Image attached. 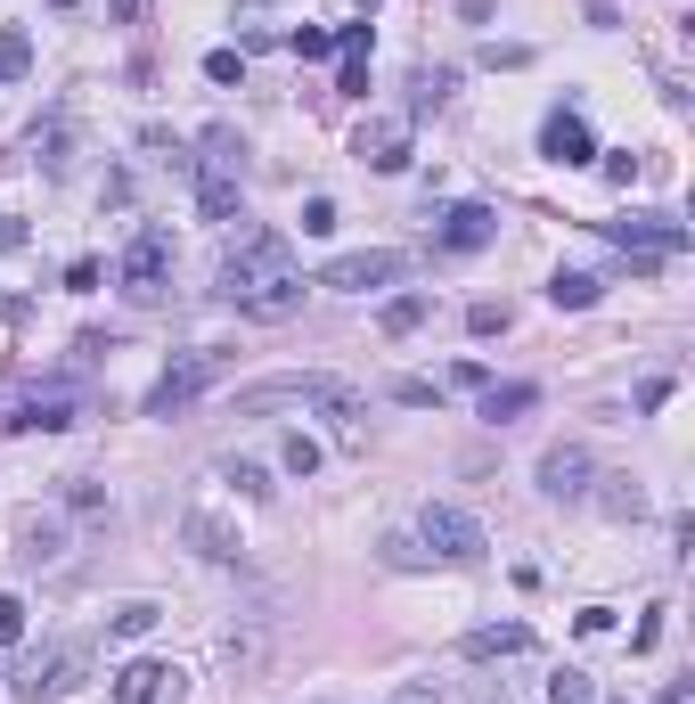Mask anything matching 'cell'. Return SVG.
I'll list each match as a JSON object with an SVG mask.
<instances>
[{
	"label": "cell",
	"mask_w": 695,
	"mask_h": 704,
	"mask_svg": "<svg viewBox=\"0 0 695 704\" xmlns=\"http://www.w3.org/2000/svg\"><path fill=\"white\" fill-rule=\"evenodd\" d=\"M549 303H557V312H589V303H598V279H589V271H557L549 279Z\"/></svg>",
	"instance_id": "cell-19"
},
{
	"label": "cell",
	"mask_w": 695,
	"mask_h": 704,
	"mask_svg": "<svg viewBox=\"0 0 695 704\" xmlns=\"http://www.w3.org/2000/svg\"><path fill=\"white\" fill-rule=\"evenodd\" d=\"M25 246V221H0V255H17Z\"/></svg>",
	"instance_id": "cell-36"
},
{
	"label": "cell",
	"mask_w": 695,
	"mask_h": 704,
	"mask_svg": "<svg viewBox=\"0 0 695 704\" xmlns=\"http://www.w3.org/2000/svg\"><path fill=\"white\" fill-rule=\"evenodd\" d=\"M450 82H458V74H442V66H434V74H417V115L442 107V99H450Z\"/></svg>",
	"instance_id": "cell-30"
},
{
	"label": "cell",
	"mask_w": 695,
	"mask_h": 704,
	"mask_svg": "<svg viewBox=\"0 0 695 704\" xmlns=\"http://www.w3.org/2000/svg\"><path fill=\"white\" fill-rule=\"evenodd\" d=\"M589 475H598V459H589L581 443H557L549 459H540V491H549V500H581Z\"/></svg>",
	"instance_id": "cell-12"
},
{
	"label": "cell",
	"mask_w": 695,
	"mask_h": 704,
	"mask_svg": "<svg viewBox=\"0 0 695 704\" xmlns=\"http://www.w3.org/2000/svg\"><path fill=\"white\" fill-rule=\"evenodd\" d=\"M123 296H132V303H164V296H173V238H164V230H139L132 246H123Z\"/></svg>",
	"instance_id": "cell-6"
},
{
	"label": "cell",
	"mask_w": 695,
	"mask_h": 704,
	"mask_svg": "<svg viewBox=\"0 0 695 704\" xmlns=\"http://www.w3.org/2000/svg\"><path fill=\"white\" fill-rule=\"evenodd\" d=\"M17 434H66L74 426V393H33V402H17Z\"/></svg>",
	"instance_id": "cell-17"
},
{
	"label": "cell",
	"mask_w": 695,
	"mask_h": 704,
	"mask_svg": "<svg viewBox=\"0 0 695 704\" xmlns=\"http://www.w3.org/2000/svg\"><path fill=\"white\" fill-rule=\"evenodd\" d=\"M540 402V385H483V418L491 426H508V418H523V410Z\"/></svg>",
	"instance_id": "cell-18"
},
{
	"label": "cell",
	"mask_w": 695,
	"mask_h": 704,
	"mask_svg": "<svg viewBox=\"0 0 695 704\" xmlns=\"http://www.w3.org/2000/svg\"><path fill=\"white\" fill-rule=\"evenodd\" d=\"M393 402H409V410H442V385H434V377H402V385H393Z\"/></svg>",
	"instance_id": "cell-27"
},
{
	"label": "cell",
	"mask_w": 695,
	"mask_h": 704,
	"mask_svg": "<svg viewBox=\"0 0 695 704\" xmlns=\"http://www.w3.org/2000/svg\"><path fill=\"white\" fill-rule=\"evenodd\" d=\"M82 664H91V655H82L74 639H50V648H33L25 664L9 672V689L25 696V704H41V696H66L74 680H82Z\"/></svg>",
	"instance_id": "cell-5"
},
{
	"label": "cell",
	"mask_w": 695,
	"mask_h": 704,
	"mask_svg": "<svg viewBox=\"0 0 695 704\" xmlns=\"http://www.w3.org/2000/svg\"><path fill=\"white\" fill-rule=\"evenodd\" d=\"M221 484H238L246 500H262V491H270V467L262 459H221Z\"/></svg>",
	"instance_id": "cell-24"
},
{
	"label": "cell",
	"mask_w": 695,
	"mask_h": 704,
	"mask_svg": "<svg viewBox=\"0 0 695 704\" xmlns=\"http://www.w3.org/2000/svg\"><path fill=\"white\" fill-rule=\"evenodd\" d=\"M328 50H335V33H320V25L294 33V58H328Z\"/></svg>",
	"instance_id": "cell-34"
},
{
	"label": "cell",
	"mask_w": 695,
	"mask_h": 704,
	"mask_svg": "<svg viewBox=\"0 0 695 704\" xmlns=\"http://www.w3.org/2000/svg\"><path fill=\"white\" fill-rule=\"evenodd\" d=\"M605 238L622 246V255H680L687 246V221H671V214H630V221H598Z\"/></svg>",
	"instance_id": "cell-9"
},
{
	"label": "cell",
	"mask_w": 695,
	"mask_h": 704,
	"mask_svg": "<svg viewBox=\"0 0 695 704\" xmlns=\"http://www.w3.org/2000/svg\"><path fill=\"white\" fill-rule=\"evenodd\" d=\"M156 614H164V607L132 598V607H115V614H107V639H147V631H156Z\"/></svg>",
	"instance_id": "cell-21"
},
{
	"label": "cell",
	"mask_w": 695,
	"mask_h": 704,
	"mask_svg": "<svg viewBox=\"0 0 695 704\" xmlns=\"http://www.w3.org/2000/svg\"><path fill=\"white\" fill-rule=\"evenodd\" d=\"M540 156H549V164H589V156H598V148H589V123L573 107H557L549 123H540Z\"/></svg>",
	"instance_id": "cell-15"
},
{
	"label": "cell",
	"mask_w": 695,
	"mask_h": 704,
	"mask_svg": "<svg viewBox=\"0 0 695 704\" xmlns=\"http://www.w3.org/2000/svg\"><path fill=\"white\" fill-rule=\"evenodd\" d=\"M352 156L376 164V173H402V164H409V123L402 115H369L361 132H352Z\"/></svg>",
	"instance_id": "cell-10"
},
{
	"label": "cell",
	"mask_w": 695,
	"mask_h": 704,
	"mask_svg": "<svg viewBox=\"0 0 695 704\" xmlns=\"http://www.w3.org/2000/svg\"><path fill=\"white\" fill-rule=\"evenodd\" d=\"M508 655H532V623H483V631H467V664H508Z\"/></svg>",
	"instance_id": "cell-16"
},
{
	"label": "cell",
	"mask_w": 695,
	"mask_h": 704,
	"mask_svg": "<svg viewBox=\"0 0 695 704\" xmlns=\"http://www.w3.org/2000/svg\"><path fill=\"white\" fill-rule=\"evenodd\" d=\"M376 328H385V337H409V328H426V296H393L385 312H376Z\"/></svg>",
	"instance_id": "cell-22"
},
{
	"label": "cell",
	"mask_w": 695,
	"mask_h": 704,
	"mask_svg": "<svg viewBox=\"0 0 695 704\" xmlns=\"http://www.w3.org/2000/svg\"><path fill=\"white\" fill-rule=\"evenodd\" d=\"M467 328H475V337H499V328H508V303H475Z\"/></svg>",
	"instance_id": "cell-32"
},
{
	"label": "cell",
	"mask_w": 695,
	"mask_h": 704,
	"mask_svg": "<svg viewBox=\"0 0 695 704\" xmlns=\"http://www.w3.org/2000/svg\"><path fill=\"white\" fill-rule=\"evenodd\" d=\"M417 541L434 557H450V566H483V557H491V532H483L467 508H426L417 516Z\"/></svg>",
	"instance_id": "cell-7"
},
{
	"label": "cell",
	"mask_w": 695,
	"mask_h": 704,
	"mask_svg": "<svg viewBox=\"0 0 695 704\" xmlns=\"http://www.w3.org/2000/svg\"><path fill=\"white\" fill-rule=\"evenodd\" d=\"M180 689V672L173 664H156V655H139V664H123L115 672V704H164Z\"/></svg>",
	"instance_id": "cell-14"
},
{
	"label": "cell",
	"mask_w": 695,
	"mask_h": 704,
	"mask_svg": "<svg viewBox=\"0 0 695 704\" xmlns=\"http://www.w3.org/2000/svg\"><path fill=\"white\" fill-rule=\"evenodd\" d=\"M197 205L205 221H238V180H246V139L229 132V123H214V132L197 139Z\"/></svg>",
	"instance_id": "cell-3"
},
{
	"label": "cell",
	"mask_w": 695,
	"mask_h": 704,
	"mask_svg": "<svg viewBox=\"0 0 695 704\" xmlns=\"http://www.w3.org/2000/svg\"><path fill=\"white\" fill-rule=\"evenodd\" d=\"M409 271V255H393V246H361V255H335L320 287H335V296H369V287H393Z\"/></svg>",
	"instance_id": "cell-8"
},
{
	"label": "cell",
	"mask_w": 695,
	"mask_h": 704,
	"mask_svg": "<svg viewBox=\"0 0 695 704\" xmlns=\"http://www.w3.org/2000/svg\"><path fill=\"white\" fill-rule=\"evenodd\" d=\"M361 9H376V0H361Z\"/></svg>",
	"instance_id": "cell-37"
},
{
	"label": "cell",
	"mask_w": 695,
	"mask_h": 704,
	"mask_svg": "<svg viewBox=\"0 0 695 704\" xmlns=\"http://www.w3.org/2000/svg\"><path fill=\"white\" fill-rule=\"evenodd\" d=\"M229 377V352H214V344H197V352H180L173 369L156 377V393H147V418H180L188 402H197L205 385H221Z\"/></svg>",
	"instance_id": "cell-4"
},
{
	"label": "cell",
	"mask_w": 695,
	"mask_h": 704,
	"mask_svg": "<svg viewBox=\"0 0 695 704\" xmlns=\"http://www.w3.org/2000/svg\"><path fill=\"white\" fill-rule=\"evenodd\" d=\"M287 402H303V410H328L344 434H361L369 418V393L352 385V377H328V369H311V377H262V385H238V418H255V410H287Z\"/></svg>",
	"instance_id": "cell-2"
},
{
	"label": "cell",
	"mask_w": 695,
	"mask_h": 704,
	"mask_svg": "<svg viewBox=\"0 0 695 704\" xmlns=\"http://www.w3.org/2000/svg\"><path fill=\"white\" fill-rule=\"evenodd\" d=\"M205 74H214V82H246V50H214V58H205Z\"/></svg>",
	"instance_id": "cell-31"
},
{
	"label": "cell",
	"mask_w": 695,
	"mask_h": 704,
	"mask_svg": "<svg viewBox=\"0 0 695 704\" xmlns=\"http://www.w3.org/2000/svg\"><path fill=\"white\" fill-rule=\"evenodd\" d=\"M549 704H598V696H589V672H573V664H564V672L549 680Z\"/></svg>",
	"instance_id": "cell-25"
},
{
	"label": "cell",
	"mask_w": 695,
	"mask_h": 704,
	"mask_svg": "<svg viewBox=\"0 0 695 704\" xmlns=\"http://www.w3.org/2000/svg\"><path fill=\"white\" fill-rule=\"evenodd\" d=\"M523 58H532L523 41H491V50H483V66H523Z\"/></svg>",
	"instance_id": "cell-35"
},
{
	"label": "cell",
	"mask_w": 695,
	"mask_h": 704,
	"mask_svg": "<svg viewBox=\"0 0 695 704\" xmlns=\"http://www.w3.org/2000/svg\"><path fill=\"white\" fill-rule=\"evenodd\" d=\"M58 549H66V532H58L50 516H33V525H25V566H50Z\"/></svg>",
	"instance_id": "cell-23"
},
{
	"label": "cell",
	"mask_w": 695,
	"mask_h": 704,
	"mask_svg": "<svg viewBox=\"0 0 695 704\" xmlns=\"http://www.w3.org/2000/svg\"><path fill=\"white\" fill-rule=\"evenodd\" d=\"M221 303H238L246 320H270V328L303 312V271H294V255H287L279 230H246L238 246H229V262H221Z\"/></svg>",
	"instance_id": "cell-1"
},
{
	"label": "cell",
	"mask_w": 695,
	"mask_h": 704,
	"mask_svg": "<svg viewBox=\"0 0 695 704\" xmlns=\"http://www.w3.org/2000/svg\"><path fill=\"white\" fill-rule=\"evenodd\" d=\"M303 230H311V238L335 230V197H311V205H303Z\"/></svg>",
	"instance_id": "cell-33"
},
{
	"label": "cell",
	"mask_w": 695,
	"mask_h": 704,
	"mask_svg": "<svg viewBox=\"0 0 695 704\" xmlns=\"http://www.w3.org/2000/svg\"><path fill=\"white\" fill-rule=\"evenodd\" d=\"M491 238H499V214H491V205H450L442 230H434V246H450V255H475V246H491Z\"/></svg>",
	"instance_id": "cell-13"
},
{
	"label": "cell",
	"mask_w": 695,
	"mask_h": 704,
	"mask_svg": "<svg viewBox=\"0 0 695 704\" xmlns=\"http://www.w3.org/2000/svg\"><path fill=\"white\" fill-rule=\"evenodd\" d=\"M17 639H25V598L0 590V648H17Z\"/></svg>",
	"instance_id": "cell-26"
},
{
	"label": "cell",
	"mask_w": 695,
	"mask_h": 704,
	"mask_svg": "<svg viewBox=\"0 0 695 704\" xmlns=\"http://www.w3.org/2000/svg\"><path fill=\"white\" fill-rule=\"evenodd\" d=\"M279 459H287V475H311V467H320V443H311V434H287Z\"/></svg>",
	"instance_id": "cell-28"
},
{
	"label": "cell",
	"mask_w": 695,
	"mask_h": 704,
	"mask_svg": "<svg viewBox=\"0 0 695 704\" xmlns=\"http://www.w3.org/2000/svg\"><path fill=\"white\" fill-rule=\"evenodd\" d=\"M335 91L369 99V50H344V74H335Z\"/></svg>",
	"instance_id": "cell-29"
},
{
	"label": "cell",
	"mask_w": 695,
	"mask_h": 704,
	"mask_svg": "<svg viewBox=\"0 0 695 704\" xmlns=\"http://www.w3.org/2000/svg\"><path fill=\"white\" fill-rule=\"evenodd\" d=\"M180 541L197 549V557H214V566H238V557H246L238 525H221L214 508H188V516H180Z\"/></svg>",
	"instance_id": "cell-11"
},
{
	"label": "cell",
	"mask_w": 695,
	"mask_h": 704,
	"mask_svg": "<svg viewBox=\"0 0 695 704\" xmlns=\"http://www.w3.org/2000/svg\"><path fill=\"white\" fill-rule=\"evenodd\" d=\"M25 74H33V33L9 25L0 33V82H25Z\"/></svg>",
	"instance_id": "cell-20"
}]
</instances>
